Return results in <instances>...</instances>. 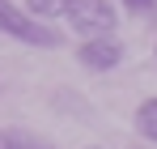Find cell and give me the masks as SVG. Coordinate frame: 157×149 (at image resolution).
Segmentation results:
<instances>
[{
    "label": "cell",
    "instance_id": "obj_1",
    "mask_svg": "<svg viewBox=\"0 0 157 149\" xmlns=\"http://www.w3.org/2000/svg\"><path fill=\"white\" fill-rule=\"evenodd\" d=\"M0 30H4V34H13L17 43H30V47H59V43H64L51 26L34 22L26 9H17L13 0H0Z\"/></svg>",
    "mask_w": 157,
    "mask_h": 149
},
{
    "label": "cell",
    "instance_id": "obj_2",
    "mask_svg": "<svg viewBox=\"0 0 157 149\" xmlns=\"http://www.w3.org/2000/svg\"><path fill=\"white\" fill-rule=\"evenodd\" d=\"M68 22H72V30L85 34V43H89V38H115L119 13H115L110 0H77L72 13H68Z\"/></svg>",
    "mask_w": 157,
    "mask_h": 149
},
{
    "label": "cell",
    "instance_id": "obj_3",
    "mask_svg": "<svg viewBox=\"0 0 157 149\" xmlns=\"http://www.w3.org/2000/svg\"><path fill=\"white\" fill-rule=\"evenodd\" d=\"M77 60L89 73H110V68L123 60V43H119V38H89V43L77 47Z\"/></svg>",
    "mask_w": 157,
    "mask_h": 149
},
{
    "label": "cell",
    "instance_id": "obj_4",
    "mask_svg": "<svg viewBox=\"0 0 157 149\" xmlns=\"http://www.w3.org/2000/svg\"><path fill=\"white\" fill-rule=\"evenodd\" d=\"M77 0H26V13L38 22V17H68Z\"/></svg>",
    "mask_w": 157,
    "mask_h": 149
},
{
    "label": "cell",
    "instance_id": "obj_5",
    "mask_svg": "<svg viewBox=\"0 0 157 149\" xmlns=\"http://www.w3.org/2000/svg\"><path fill=\"white\" fill-rule=\"evenodd\" d=\"M136 132H140L144 141H153V145H157V98L140 102V111H136Z\"/></svg>",
    "mask_w": 157,
    "mask_h": 149
},
{
    "label": "cell",
    "instance_id": "obj_6",
    "mask_svg": "<svg viewBox=\"0 0 157 149\" xmlns=\"http://www.w3.org/2000/svg\"><path fill=\"white\" fill-rule=\"evenodd\" d=\"M123 9H132V13L153 17V22H157V0H123Z\"/></svg>",
    "mask_w": 157,
    "mask_h": 149
},
{
    "label": "cell",
    "instance_id": "obj_7",
    "mask_svg": "<svg viewBox=\"0 0 157 149\" xmlns=\"http://www.w3.org/2000/svg\"><path fill=\"white\" fill-rule=\"evenodd\" d=\"M4 149H26V145H4Z\"/></svg>",
    "mask_w": 157,
    "mask_h": 149
}]
</instances>
